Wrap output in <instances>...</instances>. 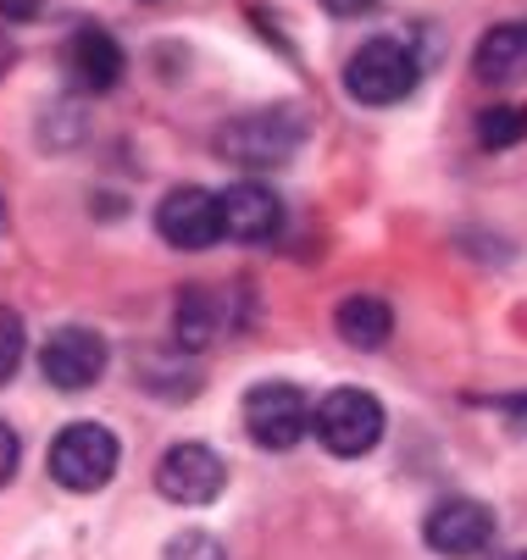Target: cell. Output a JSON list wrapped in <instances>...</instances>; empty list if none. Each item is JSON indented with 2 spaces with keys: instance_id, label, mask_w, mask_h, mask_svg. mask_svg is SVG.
Returning <instances> with one entry per match:
<instances>
[{
  "instance_id": "8992f818",
  "label": "cell",
  "mask_w": 527,
  "mask_h": 560,
  "mask_svg": "<svg viewBox=\"0 0 527 560\" xmlns=\"http://www.w3.org/2000/svg\"><path fill=\"white\" fill-rule=\"evenodd\" d=\"M39 372H45L50 388L84 394V388H95L101 372H106V339H101L95 328H84V323H67V328H56V334L39 345Z\"/></svg>"
},
{
  "instance_id": "ba28073f",
  "label": "cell",
  "mask_w": 527,
  "mask_h": 560,
  "mask_svg": "<svg viewBox=\"0 0 527 560\" xmlns=\"http://www.w3.org/2000/svg\"><path fill=\"white\" fill-rule=\"evenodd\" d=\"M422 538L444 560H472L494 538V511L483 500H438L428 511V522H422Z\"/></svg>"
},
{
  "instance_id": "9c48e42d",
  "label": "cell",
  "mask_w": 527,
  "mask_h": 560,
  "mask_svg": "<svg viewBox=\"0 0 527 560\" xmlns=\"http://www.w3.org/2000/svg\"><path fill=\"white\" fill-rule=\"evenodd\" d=\"M156 233L167 238L173 250H211L216 238H222V206H216V195L211 189H195V184L162 195Z\"/></svg>"
},
{
  "instance_id": "d6986e66",
  "label": "cell",
  "mask_w": 527,
  "mask_h": 560,
  "mask_svg": "<svg viewBox=\"0 0 527 560\" xmlns=\"http://www.w3.org/2000/svg\"><path fill=\"white\" fill-rule=\"evenodd\" d=\"M323 7H328L333 18H361V12L378 7V0H323Z\"/></svg>"
},
{
  "instance_id": "8fae6325",
  "label": "cell",
  "mask_w": 527,
  "mask_h": 560,
  "mask_svg": "<svg viewBox=\"0 0 527 560\" xmlns=\"http://www.w3.org/2000/svg\"><path fill=\"white\" fill-rule=\"evenodd\" d=\"M67 67H72V84H79L84 95H106L122 84V45L106 34V28H79V39H72L67 50Z\"/></svg>"
},
{
  "instance_id": "9a60e30c",
  "label": "cell",
  "mask_w": 527,
  "mask_h": 560,
  "mask_svg": "<svg viewBox=\"0 0 527 560\" xmlns=\"http://www.w3.org/2000/svg\"><path fill=\"white\" fill-rule=\"evenodd\" d=\"M527 139V106H489L478 117V144L483 150H511Z\"/></svg>"
},
{
  "instance_id": "5bb4252c",
  "label": "cell",
  "mask_w": 527,
  "mask_h": 560,
  "mask_svg": "<svg viewBox=\"0 0 527 560\" xmlns=\"http://www.w3.org/2000/svg\"><path fill=\"white\" fill-rule=\"evenodd\" d=\"M216 339V294L211 289H184L178 294V345L206 350Z\"/></svg>"
},
{
  "instance_id": "5b68a950",
  "label": "cell",
  "mask_w": 527,
  "mask_h": 560,
  "mask_svg": "<svg viewBox=\"0 0 527 560\" xmlns=\"http://www.w3.org/2000/svg\"><path fill=\"white\" fill-rule=\"evenodd\" d=\"M245 433L261 450H272V455L294 450L300 439L312 433V399H306V388H294V383H256L245 394Z\"/></svg>"
},
{
  "instance_id": "7402d4cb",
  "label": "cell",
  "mask_w": 527,
  "mask_h": 560,
  "mask_svg": "<svg viewBox=\"0 0 527 560\" xmlns=\"http://www.w3.org/2000/svg\"><path fill=\"white\" fill-rule=\"evenodd\" d=\"M500 560H527V549H516V555H500Z\"/></svg>"
},
{
  "instance_id": "7a4b0ae2",
  "label": "cell",
  "mask_w": 527,
  "mask_h": 560,
  "mask_svg": "<svg viewBox=\"0 0 527 560\" xmlns=\"http://www.w3.org/2000/svg\"><path fill=\"white\" fill-rule=\"evenodd\" d=\"M122 466V444L101 422H67L50 439V477L67 494H101Z\"/></svg>"
},
{
  "instance_id": "e0dca14e",
  "label": "cell",
  "mask_w": 527,
  "mask_h": 560,
  "mask_svg": "<svg viewBox=\"0 0 527 560\" xmlns=\"http://www.w3.org/2000/svg\"><path fill=\"white\" fill-rule=\"evenodd\" d=\"M162 560H229V555H222V544L211 533H178Z\"/></svg>"
},
{
  "instance_id": "4fadbf2b",
  "label": "cell",
  "mask_w": 527,
  "mask_h": 560,
  "mask_svg": "<svg viewBox=\"0 0 527 560\" xmlns=\"http://www.w3.org/2000/svg\"><path fill=\"white\" fill-rule=\"evenodd\" d=\"M333 328H339V339L355 345V350H378V345H389V334H395V311H389L378 294H350V300H339V311H333Z\"/></svg>"
},
{
  "instance_id": "44dd1931",
  "label": "cell",
  "mask_w": 527,
  "mask_h": 560,
  "mask_svg": "<svg viewBox=\"0 0 527 560\" xmlns=\"http://www.w3.org/2000/svg\"><path fill=\"white\" fill-rule=\"evenodd\" d=\"M511 417H516V422H527V394H522V399H511Z\"/></svg>"
},
{
  "instance_id": "6da1fadb",
  "label": "cell",
  "mask_w": 527,
  "mask_h": 560,
  "mask_svg": "<svg viewBox=\"0 0 527 560\" xmlns=\"http://www.w3.org/2000/svg\"><path fill=\"white\" fill-rule=\"evenodd\" d=\"M300 139H306V117L289 112V106H267V112H245L234 122H222L216 150L245 173H267V167L289 162V155L300 150Z\"/></svg>"
},
{
  "instance_id": "2e32d148",
  "label": "cell",
  "mask_w": 527,
  "mask_h": 560,
  "mask_svg": "<svg viewBox=\"0 0 527 560\" xmlns=\"http://www.w3.org/2000/svg\"><path fill=\"white\" fill-rule=\"evenodd\" d=\"M23 350H28V334H23V316L12 305H0V383H7L17 366H23Z\"/></svg>"
},
{
  "instance_id": "277c9868",
  "label": "cell",
  "mask_w": 527,
  "mask_h": 560,
  "mask_svg": "<svg viewBox=\"0 0 527 560\" xmlns=\"http://www.w3.org/2000/svg\"><path fill=\"white\" fill-rule=\"evenodd\" d=\"M417 56L400 39H366L350 61H344V90L361 106H400L417 90Z\"/></svg>"
},
{
  "instance_id": "30bf717a",
  "label": "cell",
  "mask_w": 527,
  "mask_h": 560,
  "mask_svg": "<svg viewBox=\"0 0 527 560\" xmlns=\"http://www.w3.org/2000/svg\"><path fill=\"white\" fill-rule=\"evenodd\" d=\"M216 206H222V238H239V245H267L283 228V200L256 178H239L234 189H222Z\"/></svg>"
},
{
  "instance_id": "ac0fdd59",
  "label": "cell",
  "mask_w": 527,
  "mask_h": 560,
  "mask_svg": "<svg viewBox=\"0 0 527 560\" xmlns=\"http://www.w3.org/2000/svg\"><path fill=\"white\" fill-rule=\"evenodd\" d=\"M17 455H23V450H17V433H12L7 422H0V489L12 483V471H17Z\"/></svg>"
},
{
  "instance_id": "52a82bcc",
  "label": "cell",
  "mask_w": 527,
  "mask_h": 560,
  "mask_svg": "<svg viewBox=\"0 0 527 560\" xmlns=\"http://www.w3.org/2000/svg\"><path fill=\"white\" fill-rule=\"evenodd\" d=\"M222 483H229V466H222V455L211 444H173L156 466V489L173 500V505H211L222 494Z\"/></svg>"
},
{
  "instance_id": "3957f363",
  "label": "cell",
  "mask_w": 527,
  "mask_h": 560,
  "mask_svg": "<svg viewBox=\"0 0 527 560\" xmlns=\"http://www.w3.org/2000/svg\"><path fill=\"white\" fill-rule=\"evenodd\" d=\"M312 433L339 460L372 455V450H378V439H384V406H378V394H366V388H333V394H323L317 411H312Z\"/></svg>"
},
{
  "instance_id": "7c38bea8",
  "label": "cell",
  "mask_w": 527,
  "mask_h": 560,
  "mask_svg": "<svg viewBox=\"0 0 527 560\" xmlns=\"http://www.w3.org/2000/svg\"><path fill=\"white\" fill-rule=\"evenodd\" d=\"M483 84H516L527 72V23H500L478 39V56H472Z\"/></svg>"
},
{
  "instance_id": "ffe728a7",
  "label": "cell",
  "mask_w": 527,
  "mask_h": 560,
  "mask_svg": "<svg viewBox=\"0 0 527 560\" xmlns=\"http://www.w3.org/2000/svg\"><path fill=\"white\" fill-rule=\"evenodd\" d=\"M12 56H17V50L7 45V34H0V72H7V67H12Z\"/></svg>"
},
{
  "instance_id": "603a6c76",
  "label": "cell",
  "mask_w": 527,
  "mask_h": 560,
  "mask_svg": "<svg viewBox=\"0 0 527 560\" xmlns=\"http://www.w3.org/2000/svg\"><path fill=\"white\" fill-rule=\"evenodd\" d=\"M0 222H7V200H0Z\"/></svg>"
}]
</instances>
